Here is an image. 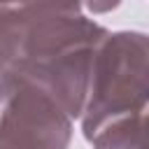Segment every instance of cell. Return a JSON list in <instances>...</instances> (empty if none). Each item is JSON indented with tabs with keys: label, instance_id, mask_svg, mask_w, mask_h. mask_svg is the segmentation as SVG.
I'll list each match as a JSON object with an SVG mask.
<instances>
[{
	"label": "cell",
	"instance_id": "cell-6",
	"mask_svg": "<svg viewBox=\"0 0 149 149\" xmlns=\"http://www.w3.org/2000/svg\"><path fill=\"white\" fill-rule=\"evenodd\" d=\"M44 0H0V9H14V7H26V5H37Z\"/></svg>",
	"mask_w": 149,
	"mask_h": 149
},
{
	"label": "cell",
	"instance_id": "cell-2",
	"mask_svg": "<svg viewBox=\"0 0 149 149\" xmlns=\"http://www.w3.org/2000/svg\"><path fill=\"white\" fill-rule=\"evenodd\" d=\"M147 112V37L144 33L105 35L91 63L81 107L86 140L105 123Z\"/></svg>",
	"mask_w": 149,
	"mask_h": 149
},
{
	"label": "cell",
	"instance_id": "cell-1",
	"mask_svg": "<svg viewBox=\"0 0 149 149\" xmlns=\"http://www.w3.org/2000/svg\"><path fill=\"white\" fill-rule=\"evenodd\" d=\"M107 30L79 12L47 5L0 9V81L26 79L81 114L91 63Z\"/></svg>",
	"mask_w": 149,
	"mask_h": 149
},
{
	"label": "cell",
	"instance_id": "cell-5",
	"mask_svg": "<svg viewBox=\"0 0 149 149\" xmlns=\"http://www.w3.org/2000/svg\"><path fill=\"white\" fill-rule=\"evenodd\" d=\"M121 0H84V7H88L91 12L95 14H102V12H109L119 5Z\"/></svg>",
	"mask_w": 149,
	"mask_h": 149
},
{
	"label": "cell",
	"instance_id": "cell-3",
	"mask_svg": "<svg viewBox=\"0 0 149 149\" xmlns=\"http://www.w3.org/2000/svg\"><path fill=\"white\" fill-rule=\"evenodd\" d=\"M72 116L26 79L0 81V149H68Z\"/></svg>",
	"mask_w": 149,
	"mask_h": 149
},
{
	"label": "cell",
	"instance_id": "cell-4",
	"mask_svg": "<svg viewBox=\"0 0 149 149\" xmlns=\"http://www.w3.org/2000/svg\"><path fill=\"white\" fill-rule=\"evenodd\" d=\"M144 112L119 116L91 135L95 149H144Z\"/></svg>",
	"mask_w": 149,
	"mask_h": 149
}]
</instances>
